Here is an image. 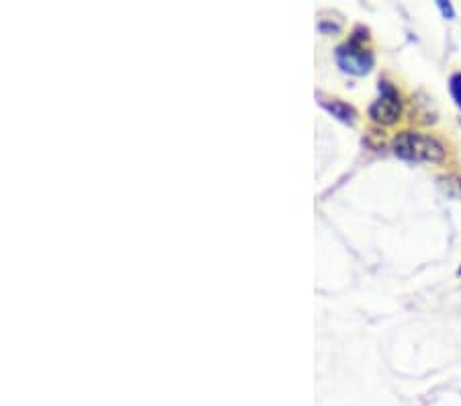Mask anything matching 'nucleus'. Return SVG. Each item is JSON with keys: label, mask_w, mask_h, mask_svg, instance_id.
<instances>
[{"label": "nucleus", "mask_w": 461, "mask_h": 406, "mask_svg": "<svg viewBox=\"0 0 461 406\" xmlns=\"http://www.w3.org/2000/svg\"><path fill=\"white\" fill-rule=\"evenodd\" d=\"M367 39V29L357 27L353 37L343 43L336 49V64L341 66V70L353 76H365L373 68V54L369 49L363 47V41Z\"/></svg>", "instance_id": "f03ea898"}, {"label": "nucleus", "mask_w": 461, "mask_h": 406, "mask_svg": "<svg viewBox=\"0 0 461 406\" xmlns=\"http://www.w3.org/2000/svg\"><path fill=\"white\" fill-rule=\"evenodd\" d=\"M338 29H341L338 25H330V23H326V21H322V23H320V31H324V33H328V31L336 33Z\"/></svg>", "instance_id": "0eeeda50"}, {"label": "nucleus", "mask_w": 461, "mask_h": 406, "mask_svg": "<svg viewBox=\"0 0 461 406\" xmlns=\"http://www.w3.org/2000/svg\"><path fill=\"white\" fill-rule=\"evenodd\" d=\"M449 91H451L455 105L461 109V72H455L449 78Z\"/></svg>", "instance_id": "39448f33"}, {"label": "nucleus", "mask_w": 461, "mask_h": 406, "mask_svg": "<svg viewBox=\"0 0 461 406\" xmlns=\"http://www.w3.org/2000/svg\"><path fill=\"white\" fill-rule=\"evenodd\" d=\"M458 273H460V275H461V267H460V271H458Z\"/></svg>", "instance_id": "6e6552de"}, {"label": "nucleus", "mask_w": 461, "mask_h": 406, "mask_svg": "<svg viewBox=\"0 0 461 406\" xmlns=\"http://www.w3.org/2000/svg\"><path fill=\"white\" fill-rule=\"evenodd\" d=\"M393 154L410 162H441L445 158V146L428 134L402 132L391 142Z\"/></svg>", "instance_id": "f257e3e1"}, {"label": "nucleus", "mask_w": 461, "mask_h": 406, "mask_svg": "<svg viewBox=\"0 0 461 406\" xmlns=\"http://www.w3.org/2000/svg\"><path fill=\"white\" fill-rule=\"evenodd\" d=\"M402 115V101L398 91L388 80L380 82V99L369 107V117L380 125H393Z\"/></svg>", "instance_id": "7ed1b4c3"}, {"label": "nucleus", "mask_w": 461, "mask_h": 406, "mask_svg": "<svg viewBox=\"0 0 461 406\" xmlns=\"http://www.w3.org/2000/svg\"><path fill=\"white\" fill-rule=\"evenodd\" d=\"M437 6H439V10L443 13V17H445V19H453V17H455V10H453L451 2L439 0V2H437Z\"/></svg>", "instance_id": "423d86ee"}, {"label": "nucleus", "mask_w": 461, "mask_h": 406, "mask_svg": "<svg viewBox=\"0 0 461 406\" xmlns=\"http://www.w3.org/2000/svg\"><path fill=\"white\" fill-rule=\"evenodd\" d=\"M318 99L320 105L328 111L332 117H336L338 121H343V123H355L357 111L353 105H349V103H345V101H338V99H324V97H318Z\"/></svg>", "instance_id": "20e7f679"}]
</instances>
